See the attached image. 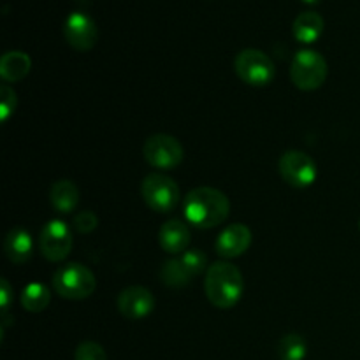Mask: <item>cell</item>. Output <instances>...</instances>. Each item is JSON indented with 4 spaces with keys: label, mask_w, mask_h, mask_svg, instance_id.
<instances>
[{
    "label": "cell",
    "mask_w": 360,
    "mask_h": 360,
    "mask_svg": "<svg viewBox=\"0 0 360 360\" xmlns=\"http://www.w3.org/2000/svg\"><path fill=\"white\" fill-rule=\"evenodd\" d=\"M186 221L197 229H213L227 220L231 200L224 192L211 186H199L188 192L183 202Z\"/></svg>",
    "instance_id": "1"
},
{
    "label": "cell",
    "mask_w": 360,
    "mask_h": 360,
    "mask_svg": "<svg viewBox=\"0 0 360 360\" xmlns=\"http://www.w3.org/2000/svg\"><path fill=\"white\" fill-rule=\"evenodd\" d=\"M243 274L234 264L231 262H214L207 267L206 280H204V290L206 297L214 308L231 309L241 301Z\"/></svg>",
    "instance_id": "2"
},
{
    "label": "cell",
    "mask_w": 360,
    "mask_h": 360,
    "mask_svg": "<svg viewBox=\"0 0 360 360\" xmlns=\"http://www.w3.org/2000/svg\"><path fill=\"white\" fill-rule=\"evenodd\" d=\"M53 287L60 297L83 301L94 294L97 288V280L86 266L79 262H70L53 274Z\"/></svg>",
    "instance_id": "3"
},
{
    "label": "cell",
    "mask_w": 360,
    "mask_h": 360,
    "mask_svg": "<svg viewBox=\"0 0 360 360\" xmlns=\"http://www.w3.org/2000/svg\"><path fill=\"white\" fill-rule=\"evenodd\" d=\"M327 72V60L313 49H302L292 60L290 79L302 91H313L322 86Z\"/></svg>",
    "instance_id": "4"
},
{
    "label": "cell",
    "mask_w": 360,
    "mask_h": 360,
    "mask_svg": "<svg viewBox=\"0 0 360 360\" xmlns=\"http://www.w3.org/2000/svg\"><path fill=\"white\" fill-rule=\"evenodd\" d=\"M234 69L239 79L250 86H266L276 76L273 60L260 49H243L234 60Z\"/></svg>",
    "instance_id": "5"
},
{
    "label": "cell",
    "mask_w": 360,
    "mask_h": 360,
    "mask_svg": "<svg viewBox=\"0 0 360 360\" xmlns=\"http://www.w3.org/2000/svg\"><path fill=\"white\" fill-rule=\"evenodd\" d=\"M141 195H143L148 207L157 211V213H169L178 206L179 199H181L179 186L176 185L174 179L160 174V172H153L143 179Z\"/></svg>",
    "instance_id": "6"
},
{
    "label": "cell",
    "mask_w": 360,
    "mask_h": 360,
    "mask_svg": "<svg viewBox=\"0 0 360 360\" xmlns=\"http://www.w3.org/2000/svg\"><path fill=\"white\" fill-rule=\"evenodd\" d=\"M143 155L148 164L160 171L176 169L185 158L183 144L169 134H155L146 139L143 146Z\"/></svg>",
    "instance_id": "7"
},
{
    "label": "cell",
    "mask_w": 360,
    "mask_h": 360,
    "mask_svg": "<svg viewBox=\"0 0 360 360\" xmlns=\"http://www.w3.org/2000/svg\"><path fill=\"white\" fill-rule=\"evenodd\" d=\"M278 169H280L281 178L294 188H306V186L313 185L316 179L315 160L304 151L290 150L283 153Z\"/></svg>",
    "instance_id": "8"
},
{
    "label": "cell",
    "mask_w": 360,
    "mask_h": 360,
    "mask_svg": "<svg viewBox=\"0 0 360 360\" xmlns=\"http://www.w3.org/2000/svg\"><path fill=\"white\" fill-rule=\"evenodd\" d=\"M39 248L49 262H62L72 250V232L62 220H49L42 227Z\"/></svg>",
    "instance_id": "9"
},
{
    "label": "cell",
    "mask_w": 360,
    "mask_h": 360,
    "mask_svg": "<svg viewBox=\"0 0 360 360\" xmlns=\"http://www.w3.org/2000/svg\"><path fill=\"white\" fill-rule=\"evenodd\" d=\"M63 35L70 48L77 51H90L98 39V28L86 13H70L63 25Z\"/></svg>",
    "instance_id": "10"
},
{
    "label": "cell",
    "mask_w": 360,
    "mask_h": 360,
    "mask_svg": "<svg viewBox=\"0 0 360 360\" xmlns=\"http://www.w3.org/2000/svg\"><path fill=\"white\" fill-rule=\"evenodd\" d=\"M155 308V297L146 287H127L118 295V309L125 319L139 320L150 315Z\"/></svg>",
    "instance_id": "11"
},
{
    "label": "cell",
    "mask_w": 360,
    "mask_h": 360,
    "mask_svg": "<svg viewBox=\"0 0 360 360\" xmlns=\"http://www.w3.org/2000/svg\"><path fill=\"white\" fill-rule=\"evenodd\" d=\"M252 245V231L243 224H232L221 231L214 243V250L221 259L241 257Z\"/></svg>",
    "instance_id": "12"
},
{
    "label": "cell",
    "mask_w": 360,
    "mask_h": 360,
    "mask_svg": "<svg viewBox=\"0 0 360 360\" xmlns=\"http://www.w3.org/2000/svg\"><path fill=\"white\" fill-rule=\"evenodd\" d=\"M192 236H190L188 227L185 221L181 220H169L162 225L160 232H158V243H160L162 250L171 255H181L186 252Z\"/></svg>",
    "instance_id": "13"
},
{
    "label": "cell",
    "mask_w": 360,
    "mask_h": 360,
    "mask_svg": "<svg viewBox=\"0 0 360 360\" xmlns=\"http://www.w3.org/2000/svg\"><path fill=\"white\" fill-rule=\"evenodd\" d=\"M34 252V243H32L30 232L25 229H13L7 232L4 239V253L13 264H25L30 260Z\"/></svg>",
    "instance_id": "14"
},
{
    "label": "cell",
    "mask_w": 360,
    "mask_h": 360,
    "mask_svg": "<svg viewBox=\"0 0 360 360\" xmlns=\"http://www.w3.org/2000/svg\"><path fill=\"white\" fill-rule=\"evenodd\" d=\"M323 27H326V23H323V18L319 13L306 11V13H301L295 18L294 25H292V32H294V37L299 42L311 44V42L319 41V37L323 32Z\"/></svg>",
    "instance_id": "15"
},
{
    "label": "cell",
    "mask_w": 360,
    "mask_h": 360,
    "mask_svg": "<svg viewBox=\"0 0 360 360\" xmlns=\"http://www.w3.org/2000/svg\"><path fill=\"white\" fill-rule=\"evenodd\" d=\"M32 67V60L23 51H7L0 58V77L6 83H16L25 76H28Z\"/></svg>",
    "instance_id": "16"
},
{
    "label": "cell",
    "mask_w": 360,
    "mask_h": 360,
    "mask_svg": "<svg viewBox=\"0 0 360 360\" xmlns=\"http://www.w3.org/2000/svg\"><path fill=\"white\" fill-rule=\"evenodd\" d=\"M49 200H51L53 210L58 213H72L79 202V190L69 179H60V181L53 183Z\"/></svg>",
    "instance_id": "17"
},
{
    "label": "cell",
    "mask_w": 360,
    "mask_h": 360,
    "mask_svg": "<svg viewBox=\"0 0 360 360\" xmlns=\"http://www.w3.org/2000/svg\"><path fill=\"white\" fill-rule=\"evenodd\" d=\"M195 274L192 273L186 262L183 260V257H176V259L167 260L164 262L160 269V280L165 287H171V288H183L192 281V278Z\"/></svg>",
    "instance_id": "18"
},
{
    "label": "cell",
    "mask_w": 360,
    "mask_h": 360,
    "mask_svg": "<svg viewBox=\"0 0 360 360\" xmlns=\"http://www.w3.org/2000/svg\"><path fill=\"white\" fill-rule=\"evenodd\" d=\"M49 301H51V292L42 283L27 285L21 294V304L30 313L44 311L49 306Z\"/></svg>",
    "instance_id": "19"
},
{
    "label": "cell",
    "mask_w": 360,
    "mask_h": 360,
    "mask_svg": "<svg viewBox=\"0 0 360 360\" xmlns=\"http://www.w3.org/2000/svg\"><path fill=\"white\" fill-rule=\"evenodd\" d=\"M306 341L299 334H287L278 345V357L280 360H304Z\"/></svg>",
    "instance_id": "20"
},
{
    "label": "cell",
    "mask_w": 360,
    "mask_h": 360,
    "mask_svg": "<svg viewBox=\"0 0 360 360\" xmlns=\"http://www.w3.org/2000/svg\"><path fill=\"white\" fill-rule=\"evenodd\" d=\"M74 360H108L104 348L94 341H84L76 348Z\"/></svg>",
    "instance_id": "21"
},
{
    "label": "cell",
    "mask_w": 360,
    "mask_h": 360,
    "mask_svg": "<svg viewBox=\"0 0 360 360\" xmlns=\"http://www.w3.org/2000/svg\"><path fill=\"white\" fill-rule=\"evenodd\" d=\"M14 109H16V94H14L13 88L4 84V86L0 88V118H2V122H7V120H9V116L14 112Z\"/></svg>",
    "instance_id": "22"
},
{
    "label": "cell",
    "mask_w": 360,
    "mask_h": 360,
    "mask_svg": "<svg viewBox=\"0 0 360 360\" xmlns=\"http://www.w3.org/2000/svg\"><path fill=\"white\" fill-rule=\"evenodd\" d=\"M98 225V218L94 211H81L79 214H76L74 218V227L81 234H90L95 231V227Z\"/></svg>",
    "instance_id": "23"
},
{
    "label": "cell",
    "mask_w": 360,
    "mask_h": 360,
    "mask_svg": "<svg viewBox=\"0 0 360 360\" xmlns=\"http://www.w3.org/2000/svg\"><path fill=\"white\" fill-rule=\"evenodd\" d=\"M11 302H13V288H11L9 281L2 278V281H0V306H2L4 313L9 309Z\"/></svg>",
    "instance_id": "24"
},
{
    "label": "cell",
    "mask_w": 360,
    "mask_h": 360,
    "mask_svg": "<svg viewBox=\"0 0 360 360\" xmlns=\"http://www.w3.org/2000/svg\"><path fill=\"white\" fill-rule=\"evenodd\" d=\"M304 2H306V4H319L320 0H304Z\"/></svg>",
    "instance_id": "25"
},
{
    "label": "cell",
    "mask_w": 360,
    "mask_h": 360,
    "mask_svg": "<svg viewBox=\"0 0 360 360\" xmlns=\"http://www.w3.org/2000/svg\"><path fill=\"white\" fill-rule=\"evenodd\" d=\"M359 229H360V221H359Z\"/></svg>",
    "instance_id": "26"
}]
</instances>
